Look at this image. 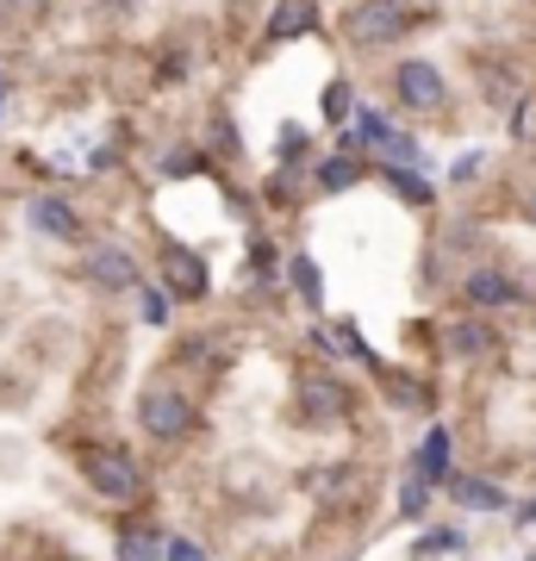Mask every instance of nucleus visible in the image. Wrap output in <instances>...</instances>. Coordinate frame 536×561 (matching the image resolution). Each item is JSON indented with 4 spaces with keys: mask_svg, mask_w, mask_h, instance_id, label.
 <instances>
[{
    "mask_svg": "<svg viewBox=\"0 0 536 561\" xmlns=\"http://www.w3.org/2000/svg\"><path fill=\"white\" fill-rule=\"evenodd\" d=\"M138 424L150 431V437H187V424H194V405H187V393L181 387H144L138 400Z\"/></svg>",
    "mask_w": 536,
    "mask_h": 561,
    "instance_id": "3",
    "label": "nucleus"
},
{
    "mask_svg": "<svg viewBox=\"0 0 536 561\" xmlns=\"http://www.w3.org/2000/svg\"><path fill=\"white\" fill-rule=\"evenodd\" d=\"M294 287H299V300H306V306H318V300H324V287H318L312 256H294Z\"/></svg>",
    "mask_w": 536,
    "mask_h": 561,
    "instance_id": "15",
    "label": "nucleus"
},
{
    "mask_svg": "<svg viewBox=\"0 0 536 561\" xmlns=\"http://www.w3.org/2000/svg\"><path fill=\"white\" fill-rule=\"evenodd\" d=\"M100 7H113V13H132V7H138V0H100Z\"/></svg>",
    "mask_w": 536,
    "mask_h": 561,
    "instance_id": "24",
    "label": "nucleus"
},
{
    "mask_svg": "<svg viewBox=\"0 0 536 561\" xmlns=\"http://www.w3.org/2000/svg\"><path fill=\"white\" fill-rule=\"evenodd\" d=\"M162 280L175 287L181 300H199L206 294V262L194 250H181V243H162Z\"/></svg>",
    "mask_w": 536,
    "mask_h": 561,
    "instance_id": "5",
    "label": "nucleus"
},
{
    "mask_svg": "<svg viewBox=\"0 0 536 561\" xmlns=\"http://www.w3.org/2000/svg\"><path fill=\"white\" fill-rule=\"evenodd\" d=\"M169 561H206V556H199L194 542H169Z\"/></svg>",
    "mask_w": 536,
    "mask_h": 561,
    "instance_id": "23",
    "label": "nucleus"
},
{
    "mask_svg": "<svg viewBox=\"0 0 536 561\" xmlns=\"http://www.w3.org/2000/svg\"><path fill=\"white\" fill-rule=\"evenodd\" d=\"M531 206H536V201H531Z\"/></svg>",
    "mask_w": 536,
    "mask_h": 561,
    "instance_id": "27",
    "label": "nucleus"
},
{
    "mask_svg": "<svg viewBox=\"0 0 536 561\" xmlns=\"http://www.w3.org/2000/svg\"><path fill=\"white\" fill-rule=\"evenodd\" d=\"M119 561H162V537L157 530H144V524L119 530Z\"/></svg>",
    "mask_w": 536,
    "mask_h": 561,
    "instance_id": "11",
    "label": "nucleus"
},
{
    "mask_svg": "<svg viewBox=\"0 0 536 561\" xmlns=\"http://www.w3.org/2000/svg\"><path fill=\"white\" fill-rule=\"evenodd\" d=\"M399 32H406V7L399 0H362V7H350V20H343V38L362 44V50H380Z\"/></svg>",
    "mask_w": 536,
    "mask_h": 561,
    "instance_id": "2",
    "label": "nucleus"
},
{
    "mask_svg": "<svg viewBox=\"0 0 536 561\" xmlns=\"http://www.w3.org/2000/svg\"><path fill=\"white\" fill-rule=\"evenodd\" d=\"M424 493H431V481H424V468L412 461V474H406V493H399V512H424Z\"/></svg>",
    "mask_w": 536,
    "mask_h": 561,
    "instance_id": "18",
    "label": "nucleus"
},
{
    "mask_svg": "<svg viewBox=\"0 0 536 561\" xmlns=\"http://www.w3.org/2000/svg\"><path fill=\"white\" fill-rule=\"evenodd\" d=\"M387 181H394V187H399V194H406L412 206H424V201H431V181H424V175H412V169H387Z\"/></svg>",
    "mask_w": 536,
    "mask_h": 561,
    "instance_id": "16",
    "label": "nucleus"
},
{
    "mask_svg": "<svg viewBox=\"0 0 536 561\" xmlns=\"http://www.w3.org/2000/svg\"><path fill=\"white\" fill-rule=\"evenodd\" d=\"M394 131H387V119L380 113H362V144H387Z\"/></svg>",
    "mask_w": 536,
    "mask_h": 561,
    "instance_id": "21",
    "label": "nucleus"
},
{
    "mask_svg": "<svg viewBox=\"0 0 536 561\" xmlns=\"http://www.w3.org/2000/svg\"><path fill=\"white\" fill-rule=\"evenodd\" d=\"M88 275H94V287H138V262L125 256V250H94V262H88Z\"/></svg>",
    "mask_w": 536,
    "mask_h": 561,
    "instance_id": "9",
    "label": "nucleus"
},
{
    "mask_svg": "<svg viewBox=\"0 0 536 561\" xmlns=\"http://www.w3.org/2000/svg\"><path fill=\"white\" fill-rule=\"evenodd\" d=\"M394 94H399V106H412V113H437L443 106V69L437 62H424V57L399 62L394 69Z\"/></svg>",
    "mask_w": 536,
    "mask_h": 561,
    "instance_id": "4",
    "label": "nucleus"
},
{
    "mask_svg": "<svg viewBox=\"0 0 536 561\" xmlns=\"http://www.w3.org/2000/svg\"><path fill=\"white\" fill-rule=\"evenodd\" d=\"M0 101H7V81H0Z\"/></svg>",
    "mask_w": 536,
    "mask_h": 561,
    "instance_id": "25",
    "label": "nucleus"
},
{
    "mask_svg": "<svg viewBox=\"0 0 536 561\" xmlns=\"http://www.w3.org/2000/svg\"><path fill=\"white\" fill-rule=\"evenodd\" d=\"M32 225H38L44 238H81V219H76V206L69 201H57V194H38V201H32Z\"/></svg>",
    "mask_w": 536,
    "mask_h": 561,
    "instance_id": "8",
    "label": "nucleus"
},
{
    "mask_svg": "<svg viewBox=\"0 0 536 561\" xmlns=\"http://www.w3.org/2000/svg\"><path fill=\"white\" fill-rule=\"evenodd\" d=\"M343 405H350V387L343 381H331V375L299 381V412H306V419H338Z\"/></svg>",
    "mask_w": 536,
    "mask_h": 561,
    "instance_id": "7",
    "label": "nucleus"
},
{
    "mask_svg": "<svg viewBox=\"0 0 536 561\" xmlns=\"http://www.w3.org/2000/svg\"><path fill=\"white\" fill-rule=\"evenodd\" d=\"M81 474H88V486H94L100 500H138L144 493L138 461L119 456V449H81Z\"/></svg>",
    "mask_w": 536,
    "mask_h": 561,
    "instance_id": "1",
    "label": "nucleus"
},
{
    "mask_svg": "<svg viewBox=\"0 0 536 561\" xmlns=\"http://www.w3.org/2000/svg\"><path fill=\"white\" fill-rule=\"evenodd\" d=\"M468 300L475 306H512L517 287L505 275H493V268H480V275H468Z\"/></svg>",
    "mask_w": 536,
    "mask_h": 561,
    "instance_id": "10",
    "label": "nucleus"
},
{
    "mask_svg": "<svg viewBox=\"0 0 536 561\" xmlns=\"http://www.w3.org/2000/svg\"><path fill=\"white\" fill-rule=\"evenodd\" d=\"M318 25V0H275L269 13V44H294Z\"/></svg>",
    "mask_w": 536,
    "mask_h": 561,
    "instance_id": "6",
    "label": "nucleus"
},
{
    "mask_svg": "<svg viewBox=\"0 0 536 561\" xmlns=\"http://www.w3.org/2000/svg\"><path fill=\"white\" fill-rule=\"evenodd\" d=\"M418 468H424V481H443V474H449V431H431V437H424V449H418Z\"/></svg>",
    "mask_w": 536,
    "mask_h": 561,
    "instance_id": "12",
    "label": "nucleus"
},
{
    "mask_svg": "<svg viewBox=\"0 0 536 561\" xmlns=\"http://www.w3.org/2000/svg\"><path fill=\"white\" fill-rule=\"evenodd\" d=\"M356 181H362V162H356V157H331L324 169H318V187H331V194L356 187Z\"/></svg>",
    "mask_w": 536,
    "mask_h": 561,
    "instance_id": "14",
    "label": "nucleus"
},
{
    "mask_svg": "<svg viewBox=\"0 0 536 561\" xmlns=\"http://www.w3.org/2000/svg\"><path fill=\"white\" fill-rule=\"evenodd\" d=\"M487 331H480V324H456V331H449V350H456V356H480V350H487Z\"/></svg>",
    "mask_w": 536,
    "mask_h": 561,
    "instance_id": "17",
    "label": "nucleus"
},
{
    "mask_svg": "<svg viewBox=\"0 0 536 561\" xmlns=\"http://www.w3.org/2000/svg\"><path fill=\"white\" fill-rule=\"evenodd\" d=\"M350 81H331V88H324V119H343V113H350Z\"/></svg>",
    "mask_w": 536,
    "mask_h": 561,
    "instance_id": "19",
    "label": "nucleus"
},
{
    "mask_svg": "<svg viewBox=\"0 0 536 561\" xmlns=\"http://www.w3.org/2000/svg\"><path fill=\"white\" fill-rule=\"evenodd\" d=\"M449 493H456L461 505H475V512H499V505H505V493H499V486H487V481H475V474L449 481Z\"/></svg>",
    "mask_w": 536,
    "mask_h": 561,
    "instance_id": "13",
    "label": "nucleus"
},
{
    "mask_svg": "<svg viewBox=\"0 0 536 561\" xmlns=\"http://www.w3.org/2000/svg\"><path fill=\"white\" fill-rule=\"evenodd\" d=\"M531 518H536V505H531Z\"/></svg>",
    "mask_w": 536,
    "mask_h": 561,
    "instance_id": "26",
    "label": "nucleus"
},
{
    "mask_svg": "<svg viewBox=\"0 0 536 561\" xmlns=\"http://www.w3.org/2000/svg\"><path fill=\"white\" fill-rule=\"evenodd\" d=\"M449 549H461V530H431L418 542V556H449Z\"/></svg>",
    "mask_w": 536,
    "mask_h": 561,
    "instance_id": "20",
    "label": "nucleus"
},
{
    "mask_svg": "<svg viewBox=\"0 0 536 561\" xmlns=\"http://www.w3.org/2000/svg\"><path fill=\"white\" fill-rule=\"evenodd\" d=\"M144 319L162 324V319H169V300H162V294H144Z\"/></svg>",
    "mask_w": 536,
    "mask_h": 561,
    "instance_id": "22",
    "label": "nucleus"
}]
</instances>
